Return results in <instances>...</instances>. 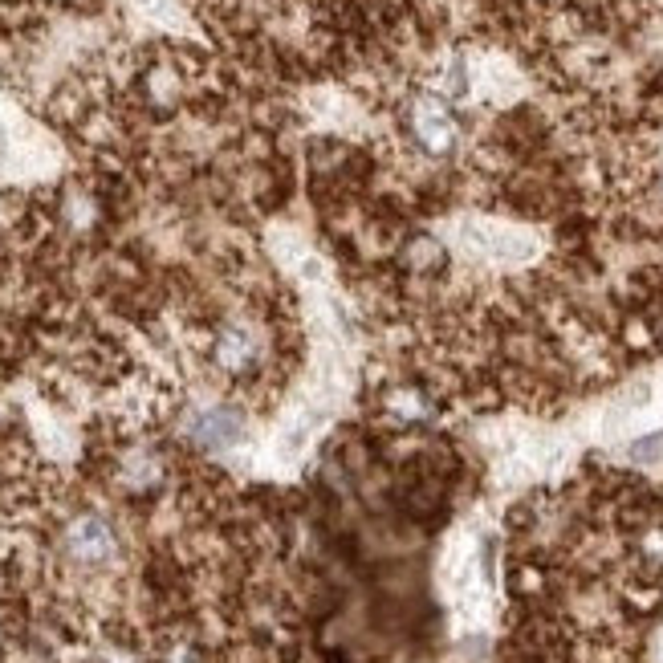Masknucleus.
I'll return each mask as SVG.
<instances>
[{"mask_svg": "<svg viewBox=\"0 0 663 663\" xmlns=\"http://www.w3.org/2000/svg\"><path fill=\"white\" fill-rule=\"evenodd\" d=\"M387 411H395L399 419H424V415H428V403H424V395L411 391V387H395V391L387 395Z\"/></svg>", "mask_w": 663, "mask_h": 663, "instance_id": "nucleus-5", "label": "nucleus"}, {"mask_svg": "<svg viewBox=\"0 0 663 663\" xmlns=\"http://www.w3.org/2000/svg\"><path fill=\"white\" fill-rule=\"evenodd\" d=\"M411 135L428 155H448L456 147V118L440 98H415L411 106Z\"/></svg>", "mask_w": 663, "mask_h": 663, "instance_id": "nucleus-3", "label": "nucleus"}, {"mask_svg": "<svg viewBox=\"0 0 663 663\" xmlns=\"http://www.w3.org/2000/svg\"><path fill=\"white\" fill-rule=\"evenodd\" d=\"M204 358L212 375L228 383H245L265 367V334L253 322H220L204 342Z\"/></svg>", "mask_w": 663, "mask_h": 663, "instance_id": "nucleus-2", "label": "nucleus"}, {"mask_svg": "<svg viewBox=\"0 0 663 663\" xmlns=\"http://www.w3.org/2000/svg\"><path fill=\"white\" fill-rule=\"evenodd\" d=\"M240 432H245V424L228 407H208L188 419V440L200 448H232L240 440Z\"/></svg>", "mask_w": 663, "mask_h": 663, "instance_id": "nucleus-4", "label": "nucleus"}, {"mask_svg": "<svg viewBox=\"0 0 663 663\" xmlns=\"http://www.w3.org/2000/svg\"><path fill=\"white\" fill-rule=\"evenodd\" d=\"M57 550H62L66 566H74L78 574H106L118 562V533L102 513L78 509L57 529Z\"/></svg>", "mask_w": 663, "mask_h": 663, "instance_id": "nucleus-1", "label": "nucleus"}, {"mask_svg": "<svg viewBox=\"0 0 663 663\" xmlns=\"http://www.w3.org/2000/svg\"><path fill=\"white\" fill-rule=\"evenodd\" d=\"M659 452H663V436H643V440L631 444V460L635 464H655Z\"/></svg>", "mask_w": 663, "mask_h": 663, "instance_id": "nucleus-6", "label": "nucleus"}]
</instances>
